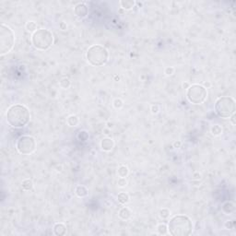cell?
Instances as JSON below:
<instances>
[{
    "label": "cell",
    "mask_w": 236,
    "mask_h": 236,
    "mask_svg": "<svg viewBox=\"0 0 236 236\" xmlns=\"http://www.w3.org/2000/svg\"><path fill=\"white\" fill-rule=\"evenodd\" d=\"M6 118L10 126L14 128H21L30 122V114L26 106L22 104H14L7 109Z\"/></svg>",
    "instance_id": "cell-1"
},
{
    "label": "cell",
    "mask_w": 236,
    "mask_h": 236,
    "mask_svg": "<svg viewBox=\"0 0 236 236\" xmlns=\"http://www.w3.org/2000/svg\"><path fill=\"white\" fill-rule=\"evenodd\" d=\"M168 230L172 236H187L193 231V223L187 216L177 215L170 219Z\"/></svg>",
    "instance_id": "cell-2"
},
{
    "label": "cell",
    "mask_w": 236,
    "mask_h": 236,
    "mask_svg": "<svg viewBox=\"0 0 236 236\" xmlns=\"http://www.w3.org/2000/svg\"><path fill=\"white\" fill-rule=\"evenodd\" d=\"M86 58L91 65L101 66L107 63L109 59V53L104 46L94 44L88 49L86 53Z\"/></svg>",
    "instance_id": "cell-3"
},
{
    "label": "cell",
    "mask_w": 236,
    "mask_h": 236,
    "mask_svg": "<svg viewBox=\"0 0 236 236\" xmlns=\"http://www.w3.org/2000/svg\"><path fill=\"white\" fill-rule=\"evenodd\" d=\"M53 42V33L47 29H39L31 36V43L37 50L45 51L52 46Z\"/></svg>",
    "instance_id": "cell-4"
},
{
    "label": "cell",
    "mask_w": 236,
    "mask_h": 236,
    "mask_svg": "<svg viewBox=\"0 0 236 236\" xmlns=\"http://www.w3.org/2000/svg\"><path fill=\"white\" fill-rule=\"evenodd\" d=\"M215 112L221 118H230L235 112V100L230 96L218 98L215 102Z\"/></svg>",
    "instance_id": "cell-5"
},
{
    "label": "cell",
    "mask_w": 236,
    "mask_h": 236,
    "mask_svg": "<svg viewBox=\"0 0 236 236\" xmlns=\"http://www.w3.org/2000/svg\"><path fill=\"white\" fill-rule=\"evenodd\" d=\"M15 43V34L6 24L0 26V54L4 55L11 51Z\"/></svg>",
    "instance_id": "cell-6"
},
{
    "label": "cell",
    "mask_w": 236,
    "mask_h": 236,
    "mask_svg": "<svg viewBox=\"0 0 236 236\" xmlns=\"http://www.w3.org/2000/svg\"><path fill=\"white\" fill-rule=\"evenodd\" d=\"M207 97L206 88L199 84H193L189 86L186 91L187 100L193 104H201L203 103Z\"/></svg>",
    "instance_id": "cell-7"
},
{
    "label": "cell",
    "mask_w": 236,
    "mask_h": 236,
    "mask_svg": "<svg viewBox=\"0 0 236 236\" xmlns=\"http://www.w3.org/2000/svg\"><path fill=\"white\" fill-rule=\"evenodd\" d=\"M16 148L18 153L22 155H30L36 148V141L30 136H21L17 140Z\"/></svg>",
    "instance_id": "cell-8"
},
{
    "label": "cell",
    "mask_w": 236,
    "mask_h": 236,
    "mask_svg": "<svg viewBox=\"0 0 236 236\" xmlns=\"http://www.w3.org/2000/svg\"><path fill=\"white\" fill-rule=\"evenodd\" d=\"M74 12L76 16L79 18H84L88 14V8L84 3H78L74 7Z\"/></svg>",
    "instance_id": "cell-9"
},
{
    "label": "cell",
    "mask_w": 236,
    "mask_h": 236,
    "mask_svg": "<svg viewBox=\"0 0 236 236\" xmlns=\"http://www.w3.org/2000/svg\"><path fill=\"white\" fill-rule=\"evenodd\" d=\"M114 147V142L112 138H103L100 142V148L104 151H111Z\"/></svg>",
    "instance_id": "cell-10"
},
{
    "label": "cell",
    "mask_w": 236,
    "mask_h": 236,
    "mask_svg": "<svg viewBox=\"0 0 236 236\" xmlns=\"http://www.w3.org/2000/svg\"><path fill=\"white\" fill-rule=\"evenodd\" d=\"M53 233L57 236H62L66 233V227L63 223H56L53 226Z\"/></svg>",
    "instance_id": "cell-11"
},
{
    "label": "cell",
    "mask_w": 236,
    "mask_h": 236,
    "mask_svg": "<svg viewBox=\"0 0 236 236\" xmlns=\"http://www.w3.org/2000/svg\"><path fill=\"white\" fill-rule=\"evenodd\" d=\"M131 211H130V209L128 208V207H126V206H124V207H122L120 210H119V212H118V215H119V217L122 218V219H124V220H127V219H129L130 218V217H131Z\"/></svg>",
    "instance_id": "cell-12"
},
{
    "label": "cell",
    "mask_w": 236,
    "mask_h": 236,
    "mask_svg": "<svg viewBox=\"0 0 236 236\" xmlns=\"http://www.w3.org/2000/svg\"><path fill=\"white\" fill-rule=\"evenodd\" d=\"M136 5V2L134 0H122L120 1V6L124 10H130L132 9Z\"/></svg>",
    "instance_id": "cell-13"
},
{
    "label": "cell",
    "mask_w": 236,
    "mask_h": 236,
    "mask_svg": "<svg viewBox=\"0 0 236 236\" xmlns=\"http://www.w3.org/2000/svg\"><path fill=\"white\" fill-rule=\"evenodd\" d=\"M75 193L78 197H85L88 195V191L84 185H77L75 189Z\"/></svg>",
    "instance_id": "cell-14"
},
{
    "label": "cell",
    "mask_w": 236,
    "mask_h": 236,
    "mask_svg": "<svg viewBox=\"0 0 236 236\" xmlns=\"http://www.w3.org/2000/svg\"><path fill=\"white\" fill-rule=\"evenodd\" d=\"M222 210L226 214H230V213H232L235 210V206L231 202H226L222 206Z\"/></svg>",
    "instance_id": "cell-15"
},
{
    "label": "cell",
    "mask_w": 236,
    "mask_h": 236,
    "mask_svg": "<svg viewBox=\"0 0 236 236\" xmlns=\"http://www.w3.org/2000/svg\"><path fill=\"white\" fill-rule=\"evenodd\" d=\"M117 199H118V202H119V203L124 205V204H127V203L129 202L130 197H129V195H128V194H126V193H124V192H122V193L118 194Z\"/></svg>",
    "instance_id": "cell-16"
},
{
    "label": "cell",
    "mask_w": 236,
    "mask_h": 236,
    "mask_svg": "<svg viewBox=\"0 0 236 236\" xmlns=\"http://www.w3.org/2000/svg\"><path fill=\"white\" fill-rule=\"evenodd\" d=\"M128 168L125 166V165H121L118 170H117V174L119 177H122V178H125L127 175H128Z\"/></svg>",
    "instance_id": "cell-17"
},
{
    "label": "cell",
    "mask_w": 236,
    "mask_h": 236,
    "mask_svg": "<svg viewBox=\"0 0 236 236\" xmlns=\"http://www.w3.org/2000/svg\"><path fill=\"white\" fill-rule=\"evenodd\" d=\"M78 122H79V120L77 115H70L66 119V123L69 126H77Z\"/></svg>",
    "instance_id": "cell-18"
},
{
    "label": "cell",
    "mask_w": 236,
    "mask_h": 236,
    "mask_svg": "<svg viewBox=\"0 0 236 236\" xmlns=\"http://www.w3.org/2000/svg\"><path fill=\"white\" fill-rule=\"evenodd\" d=\"M21 186H22V189L25 190V191H30L32 189L33 187V183L30 179H25L22 181V183H21Z\"/></svg>",
    "instance_id": "cell-19"
},
{
    "label": "cell",
    "mask_w": 236,
    "mask_h": 236,
    "mask_svg": "<svg viewBox=\"0 0 236 236\" xmlns=\"http://www.w3.org/2000/svg\"><path fill=\"white\" fill-rule=\"evenodd\" d=\"M37 25L34 21H28L27 24H26V30L30 32H35L37 30Z\"/></svg>",
    "instance_id": "cell-20"
},
{
    "label": "cell",
    "mask_w": 236,
    "mask_h": 236,
    "mask_svg": "<svg viewBox=\"0 0 236 236\" xmlns=\"http://www.w3.org/2000/svg\"><path fill=\"white\" fill-rule=\"evenodd\" d=\"M59 85L64 88H67L70 86V79L67 77H64L60 79Z\"/></svg>",
    "instance_id": "cell-21"
},
{
    "label": "cell",
    "mask_w": 236,
    "mask_h": 236,
    "mask_svg": "<svg viewBox=\"0 0 236 236\" xmlns=\"http://www.w3.org/2000/svg\"><path fill=\"white\" fill-rule=\"evenodd\" d=\"M211 133L214 136H218L222 133V128L219 124H214L211 127Z\"/></svg>",
    "instance_id": "cell-22"
},
{
    "label": "cell",
    "mask_w": 236,
    "mask_h": 236,
    "mask_svg": "<svg viewBox=\"0 0 236 236\" xmlns=\"http://www.w3.org/2000/svg\"><path fill=\"white\" fill-rule=\"evenodd\" d=\"M157 230H158V232L159 234H166L167 231H168V227L165 224H159L157 227Z\"/></svg>",
    "instance_id": "cell-23"
},
{
    "label": "cell",
    "mask_w": 236,
    "mask_h": 236,
    "mask_svg": "<svg viewBox=\"0 0 236 236\" xmlns=\"http://www.w3.org/2000/svg\"><path fill=\"white\" fill-rule=\"evenodd\" d=\"M170 216V210L168 208H162L159 210V217L161 218H167Z\"/></svg>",
    "instance_id": "cell-24"
},
{
    "label": "cell",
    "mask_w": 236,
    "mask_h": 236,
    "mask_svg": "<svg viewBox=\"0 0 236 236\" xmlns=\"http://www.w3.org/2000/svg\"><path fill=\"white\" fill-rule=\"evenodd\" d=\"M124 105V102L121 99H115L113 100V107L115 109H121Z\"/></svg>",
    "instance_id": "cell-25"
},
{
    "label": "cell",
    "mask_w": 236,
    "mask_h": 236,
    "mask_svg": "<svg viewBox=\"0 0 236 236\" xmlns=\"http://www.w3.org/2000/svg\"><path fill=\"white\" fill-rule=\"evenodd\" d=\"M173 72H174V68L171 67V66L166 67V68H165V71H164V73L166 74V76H171V75L173 74Z\"/></svg>",
    "instance_id": "cell-26"
},
{
    "label": "cell",
    "mask_w": 236,
    "mask_h": 236,
    "mask_svg": "<svg viewBox=\"0 0 236 236\" xmlns=\"http://www.w3.org/2000/svg\"><path fill=\"white\" fill-rule=\"evenodd\" d=\"M118 185L120 186V187H124L125 185H126V183H127V182H126V180H125V178H122V177H120L119 178V180H118Z\"/></svg>",
    "instance_id": "cell-27"
},
{
    "label": "cell",
    "mask_w": 236,
    "mask_h": 236,
    "mask_svg": "<svg viewBox=\"0 0 236 236\" xmlns=\"http://www.w3.org/2000/svg\"><path fill=\"white\" fill-rule=\"evenodd\" d=\"M150 111H151V112H152L153 114L158 113V112H159V105H157V104H153V105H151V107H150Z\"/></svg>",
    "instance_id": "cell-28"
},
{
    "label": "cell",
    "mask_w": 236,
    "mask_h": 236,
    "mask_svg": "<svg viewBox=\"0 0 236 236\" xmlns=\"http://www.w3.org/2000/svg\"><path fill=\"white\" fill-rule=\"evenodd\" d=\"M230 121H231L232 124H236V121H235V113H233V114L230 116Z\"/></svg>",
    "instance_id": "cell-29"
},
{
    "label": "cell",
    "mask_w": 236,
    "mask_h": 236,
    "mask_svg": "<svg viewBox=\"0 0 236 236\" xmlns=\"http://www.w3.org/2000/svg\"><path fill=\"white\" fill-rule=\"evenodd\" d=\"M181 144H182L181 141H176V142L173 143V147H174V148H180Z\"/></svg>",
    "instance_id": "cell-30"
},
{
    "label": "cell",
    "mask_w": 236,
    "mask_h": 236,
    "mask_svg": "<svg viewBox=\"0 0 236 236\" xmlns=\"http://www.w3.org/2000/svg\"><path fill=\"white\" fill-rule=\"evenodd\" d=\"M59 26H60V28H61L62 30H65V29H66V24H65V22H61Z\"/></svg>",
    "instance_id": "cell-31"
},
{
    "label": "cell",
    "mask_w": 236,
    "mask_h": 236,
    "mask_svg": "<svg viewBox=\"0 0 236 236\" xmlns=\"http://www.w3.org/2000/svg\"><path fill=\"white\" fill-rule=\"evenodd\" d=\"M189 86H190V85H189L188 83H183V88H189Z\"/></svg>",
    "instance_id": "cell-32"
}]
</instances>
